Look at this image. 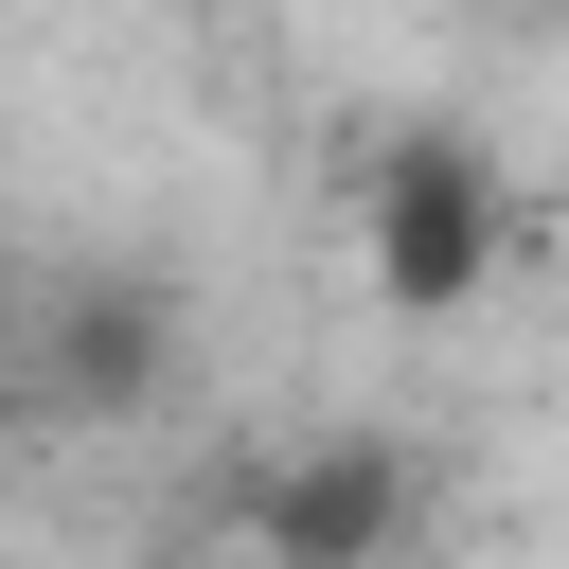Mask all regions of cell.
Here are the masks:
<instances>
[{
    "instance_id": "obj_1",
    "label": "cell",
    "mask_w": 569,
    "mask_h": 569,
    "mask_svg": "<svg viewBox=\"0 0 569 569\" xmlns=\"http://www.w3.org/2000/svg\"><path fill=\"white\" fill-rule=\"evenodd\" d=\"M498 160L480 142H391L373 160V284L391 302H480V267H498Z\"/></svg>"
},
{
    "instance_id": "obj_2",
    "label": "cell",
    "mask_w": 569,
    "mask_h": 569,
    "mask_svg": "<svg viewBox=\"0 0 569 569\" xmlns=\"http://www.w3.org/2000/svg\"><path fill=\"white\" fill-rule=\"evenodd\" d=\"M373 516H391V480H373V462H320V480H284V498H267V533H302V551H338V533H373Z\"/></svg>"
}]
</instances>
